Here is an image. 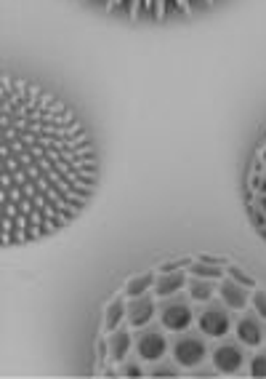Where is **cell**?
<instances>
[{
  "label": "cell",
  "instance_id": "6da1fadb",
  "mask_svg": "<svg viewBox=\"0 0 266 379\" xmlns=\"http://www.w3.org/2000/svg\"><path fill=\"white\" fill-rule=\"evenodd\" d=\"M170 350H173V361L178 363V366H184V369H194V366H200V363L208 358L205 339L194 337V334H181L173 342Z\"/></svg>",
  "mask_w": 266,
  "mask_h": 379
},
{
  "label": "cell",
  "instance_id": "7a4b0ae2",
  "mask_svg": "<svg viewBox=\"0 0 266 379\" xmlns=\"http://www.w3.org/2000/svg\"><path fill=\"white\" fill-rule=\"evenodd\" d=\"M133 347H136V353H138V358H141V361L157 363L162 355H165L168 342H165V334H162V331H157V329H141L136 334Z\"/></svg>",
  "mask_w": 266,
  "mask_h": 379
},
{
  "label": "cell",
  "instance_id": "3957f363",
  "mask_svg": "<svg viewBox=\"0 0 266 379\" xmlns=\"http://www.w3.org/2000/svg\"><path fill=\"white\" fill-rule=\"evenodd\" d=\"M245 366V353L237 342H221L213 350V369L218 374H237Z\"/></svg>",
  "mask_w": 266,
  "mask_h": 379
},
{
  "label": "cell",
  "instance_id": "277c9868",
  "mask_svg": "<svg viewBox=\"0 0 266 379\" xmlns=\"http://www.w3.org/2000/svg\"><path fill=\"white\" fill-rule=\"evenodd\" d=\"M160 323L165 326L168 331H184L192 326V307L186 305V299H170L162 305L160 310Z\"/></svg>",
  "mask_w": 266,
  "mask_h": 379
},
{
  "label": "cell",
  "instance_id": "5b68a950",
  "mask_svg": "<svg viewBox=\"0 0 266 379\" xmlns=\"http://www.w3.org/2000/svg\"><path fill=\"white\" fill-rule=\"evenodd\" d=\"M200 331L205 337H226L229 334V326H232V318H229V310L226 307H218V305H210L200 313Z\"/></svg>",
  "mask_w": 266,
  "mask_h": 379
},
{
  "label": "cell",
  "instance_id": "8992f818",
  "mask_svg": "<svg viewBox=\"0 0 266 379\" xmlns=\"http://www.w3.org/2000/svg\"><path fill=\"white\" fill-rule=\"evenodd\" d=\"M154 310H157V302L149 294H141V297H131L128 302V323L133 329H144L146 323L154 318Z\"/></svg>",
  "mask_w": 266,
  "mask_h": 379
},
{
  "label": "cell",
  "instance_id": "52a82bcc",
  "mask_svg": "<svg viewBox=\"0 0 266 379\" xmlns=\"http://www.w3.org/2000/svg\"><path fill=\"white\" fill-rule=\"evenodd\" d=\"M237 339L242 345H248V347H258L264 342V318L261 315H253V313H248V315H242V318L237 321Z\"/></svg>",
  "mask_w": 266,
  "mask_h": 379
},
{
  "label": "cell",
  "instance_id": "ba28073f",
  "mask_svg": "<svg viewBox=\"0 0 266 379\" xmlns=\"http://www.w3.org/2000/svg\"><path fill=\"white\" fill-rule=\"evenodd\" d=\"M218 294H221L224 305L229 310H245L248 302H250V294H248V286L237 283L234 278H226V281L218 286Z\"/></svg>",
  "mask_w": 266,
  "mask_h": 379
},
{
  "label": "cell",
  "instance_id": "9c48e42d",
  "mask_svg": "<svg viewBox=\"0 0 266 379\" xmlns=\"http://www.w3.org/2000/svg\"><path fill=\"white\" fill-rule=\"evenodd\" d=\"M186 283V273H181V270H170V273H157V281H154V294L157 297H173V294H178L184 289Z\"/></svg>",
  "mask_w": 266,
  "mask_h": 379
},
{
  "label": "cell",
  "instance_id": "30bf717a",
  "mask_svg": "<svg viewBox=\"0 0 266 379\" xmlns=\"http://www.w3.org/2000/svg\"><path fill=\"white\" fill-rule=\"evenodd\" d=\"M133 342H136V339H133L131 331L125 329V326H123V329L117 326V329L112 331V337H109V358H112L115 363H123V358L131 353Z\"/></svg>",
  "mask_w": 266,
  "mask_h": 379
},
{
  "label": "cell",
  "instance_id": "8fae6325",
  "mask_svg": "<svg viewBox=\"0 0 266 379\" xmlns=\"http://www.w3.org/2000/svg\"><path fill=\"white\" fill-rule=\"evenodd\" d=\"M123 318H128V302L123 299V294L107 305V313H104V329L107 331H115L117 326H123Z\"/></svg>",
  "mask_w": 266,
  "mask_h": 379
},
{
  "label": "cell",
  "instance_id": "7c38bea8",
  "mask_svg": "<svg viewBox=\"0 0 266 379\" xmlns=\"http://www.w3.org/2000/svg\"><path fill=\"white\" fill-rule=\"evenodd\" d=\"M189 297L194 302H210V297L216 294V283L210 281V278H197V275H192L189 278Z\"/></svg>",
  "mask_w": 266,
  "mask_h": 379
},
{
  "label": "cell",
  "instance_id": "4fadbf2b",
  "mask_svg": "<svg viewBox=\"0 0 266 379\" xmlns=\"http://www.w3.org/2000/svg\"><path fill=\"white\" fill-rule=\"evenodd\" d=\"M154 281H157L154 273H144V275L131 278L128 286H125V297H141V294H149L154 289Z\"/></svg>",
  "mask_w": 266,
  "mask_h": 379
},
{
  "label": "cell",
  "instance_id": "5bb4252c",
  "mask_svg": "<svg viewBox=\"0 0 266 379\" xmlns=\"http://www.w3.org/2000/svg\"><path fill=\"white\" fill-rule=\"evenodd\" d=\"M189 275H197V278H210V281H218L224 278V267L218 265H208V262H192L189 265Z\"/></svg>",
  "mask_w": 266,
  "mask_h": 379
},
{
  "label": "cell",
  "instance_id": "9a60e30c",
  "mask_svg": "<svg viewBox=\"0 0 266 379\" xmlns=\"http://www.w3.org/2000/svg\"><path fill=\"white\" fill-rule=\"evenodd\" d=\"M250 377H266V353L253 355V361H250Z\"/></svg>",
  "mask_w": 266,
  "mask_h": 379
},
{
  "label": "cell",
  "instance_id": "2e32d148",
  "mask_svg": "<svg viewBox=\"0 0 266 379\" xmlns=\"http://www.w3.org/2000/svg\"><path fill=\"white\" fill-rule=\"evenodd\" d=\"M229 278H234V281H237V283H242V286H248V289H253V286H256V281H253V278H250V275H245L240 267H232V265H229Z\"/></svg>",
  "mask_w": 266,
  "mask_h": 379
},
{
  "label": "cell",
  "instance_id": "e0dca14e",
  "mask_svg": "<svg viewBox=\"0 0 266 379\" xmlns=\"http://www.w3.org/2000/svg\"><path fill=\"white\" fill-rule=\"evenodd\" d=\"M250 302H253L256 313H258V315H261V318L266 321V291H256V294H253V299H250Z\"/></svg>",
  "mask_w": 266,
  "mask_h": 379
},
{
  "label": "cell",
  "instance_id": "ac0fdd59",
  "mask_svg": "<svg viewBox=\"0 0 266 379\" xmlns=\"http://www.w3.org/2000/svg\"><path fill=\"white\" fill-rule=\"evenodd\" d=\"M250 219H253V224H256L258 230H264V227H266V211H264V208L250 206Z\"/></svg>",
  "mask_w": 266,
  "mask_h": 379
},
{
  "label": "cell",
  "instance_id": "d6986e66",
  "mask_svg": "<svg viewBox=\"0 0 266 379\" xmlns=\"http://www.w3.org/2000/svg\"><path fill=\"white\" fill-rule=\"evenodd\" d=\"M149 374H152V377H178V371H176L173 366H165V363H160V366H154Z\"/></svg>",
  "mask_w": 266,
  "mask_h": 379
},
{
  "label": "cell",
  "instance_id": "ffe728a7",
  "mask_svg": "<svg viewBox=\"0 0 266 379\" xmlns=\"http://www.w3.org/2000/svg\"><path fill=\"white\" fill-rule=\"evenodd\" d=\"M120 374H123V377H144V369L138 366V363H125Z\"/></svg>",
  "mask_w": 266,
  "mask_h": 379
},
{
  "label": "cell",
  "instance_id": "44dd1931",
  "mask_svg": "<svg viewBox=\"0 0 266 379\" xmlns=\"http://www.w3.org/2000/svg\"><path fill=\"white\" fill-rule=\"evenodd\" d=\"M200 262H208V265H218V267H224L229 259H224V257H210V254H200Z\"/></svg>",
  "mask_w": 266,
  "mask_h": 379
},
{
  "label": "cell",
  "instance_id": "7402d4cb",
  "mask_svg": "<svg viewBox=\"0 0 266 379\" xmlns=\"http://www.w3.org/2000/svg\"><path fill=\"white\" fill-rule=\"evenodd\" d=\"M109 358V339H99V361L104 363Z\"/></svg>",
  "mask_w": 266,
  "mask_h": 379
},
{
  "label": "cell",
  "instance_id": "603a6c76",
  "mask_svg": "<svg viewBox=\"0 0 266 379\" xmlns=\"http://www.w3.org/2000/svg\"><path fill=\"white\" fill-rule=\"evenodd\" d=\"M40 235H43V224H29L27 227V241H35Z\"/></svg>",
  "mask_w": 266,
  "mask_h": 379
},
{
  "label": "cell",
  "instance_id": "cb8c5ba5",
  "mask_svg": "<svg viewBox=\"0 0 266 379\" xmlns=\"http://www.w3.org/2000/svg\"><path fill=\"white\" fill-rule=\"evenodd\" d=\"M32 208H35V200H32V198H24V200L19 203V214H27V216H29Z\"/></svg>",
  "mask_w": 266,
  "mask_h": 379
},
{
  "label": "cell",
  "instance_id": "d4e9b609",
  "mask_svg": "<svg viewBox=\"0 0 266 379\" xmlns=\"http://www.w3.org/2000/svg\"><path fill=\"white\" fill-rule=\"evenodd\" d=\"M29 179V174H27V168H19V171L16 174H13V182H16V184H24Z\"/></svg>",
  "mask_w": 266,
  "mask_h": 379
},
{
  "label": "cell",
  "instance_id": "484cf974",
  "mask_svg": "<svg viewBox=\"0 0 266 379\" xmlns=\"http://www.w3.org/2000/svg\"><path fill=\"white\" fill-rule=\"evenodd\" d=\"M261 160H264V163H266V147H264V152H261Z\"/></svg>",
  "mask_w": 266,
  "mask_h": 379
},
{
  "label": "cell",
  "instance_id": "4316f807",
  "mask_svg": "<svg viewBox=\"0 0 266 379\" xmlns=\"http://www.w3.org/2000/svg\"><path fill=\"white\" fill-rule=\"evenodd\" d=\"M264 176H266V168H264Z\"/></svg>",
  "mask_w": 266,
  "mask_h": 379
}]
</instances>
